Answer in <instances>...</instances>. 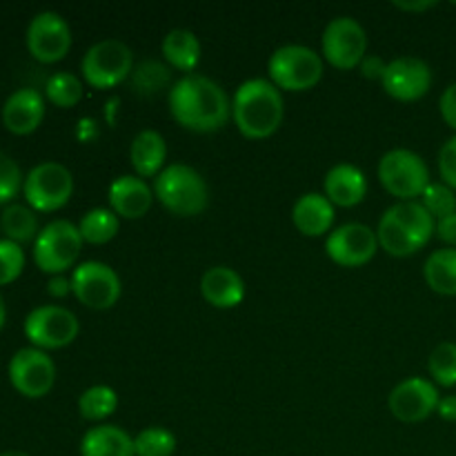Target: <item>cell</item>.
I'll list each match as a JSON object with an SVG mask.
<instances>
[{"label": "cell", "mask_w": 456, "mask_h": 456, "mask_svg": "<svg viewBox=\"0 0 456 456\" xmlns=\"http://www.w3.org/2000/svg\"><path fill=\"white\" fill-rule=\"evenodd\" d=\"M169 111L181 127L212 134L225 127L232 105L216 80L203 74H185L169 89Z\"/></svg>", "instance_id": "cell-1"}, {"label": "cell", "mask_w": 456, "mask_h": 456, "mask_svg": "<svg viewBox=\"0 0 456 456\" xmlns=\"http://www.w3.org/2000/svg\"><path fill=\"white\" fill-rule=\"evenodd\" d=\"M285 116L283 92L270 78H249L239 85L232 98V118L249 141L276 134Z\"/></svg>", "instance_id": "cell-2"}, {"label": "cell", "mask_w": 456, "mask_h": 456, "mask_svg": "<svg viewBox=\"0 0 456 456\" xmlns=\"http://www.w3.org/2000/svg\"><path fill=\"white\" fill-rule=\"evenodd\" d=\"M436 232V221L421 200H399L383 212L377 227L379 248L392 256H412L426 248Z\"/></svg>", "instance_id": "cell-3"}, {"label": "cell", "mask_w": 456, "mask_h": 456, "mask_svg": "<svg viewBox=\"0 0 456 456\" xmlns=\"http://www.w3.org/2000/svg\"><path fill=\"white\" fill-rule=\"evenodd\" d=\"M154 196L174 216H199L209 205V187L194 167L172 163L154 178Z\"/></svg>", "instance_id": "cell-4"}, {"label": "cell", "mask_w": 456, "mask_h": 456, "mask_svg": "<svg viewBox=\"0 0 456 456\" xmlns=\"http://www.w3.org/2000/svg\"><path fill=\"white\" fill-rule=\"evenodd\" d=\"M267 74L283 92H307L323 78V58L307 45H283L267 61Z\"/></svg>", "instance_id": "cell-5"}, {"label": "cell", "mask_w": 456, "mask_h": 456, "mask_svg": "<svg viewBox=\"0 0 456 456\" xmlns=\"http://www.w3.org/2000/svg\"><path fill=\"white\" fill-rule=\"evenodd\" d=\"M379 181L399 200H417L430 185V169L417 151L396 147L379 160Z\"/></svg>", "instance_id": "cell-6"}, {"label": "cell", "mask_w": 456, "mask_h": 456, "mask_svg": "<svg viewBox=\"0 0 456 456\" xmlns=\"http://www.w3.org/2000/svg\"><path fill=\"white\" fill-rule=\"evenodd\" d=\"M83 243L78 225L71 221L58 218V221L47 223L34 240L36 265L52 276L62 274L78 261Z\"/></svg>", "instance_id": "cell-7"}, {"label": "cell", "mask_w": 456, "mask_h": 456, "mask_svg": "<svg viewBox=\"0 0 456 456\" xmlns=\"http://www.w3.org/2000/svg\"><path fill=\"white\" fill-rule=\"evenodd\" d=\"M80 71L94 89H110L134 71V53L123 40L105 38L92 45L80 61Z\"/></svg>", "instance_id": "cell-8"}, {"label": "cell", "mask_w": 456, "mask_h": 456, "mask_svg": "<svg viewBox=\"0 0 456 456\" xmlns=\"http://www.w3.org/2000/svg\"><path fill=\"white\" fill-rule=\"evenodd\" d=\"M22 191L34 212H56L69 203L74 194V176L62 163L45 160L27 174Z\"/></svg>", "instance_id": "cell-9"}, {"label": "cell", "mask_w": 456, "mask_h": 456, "mask_svg": "<svg viewBox=\"0 0 456 456\" xmlns=\"http://www.w3.org/2000/svg\"><path fill=\"white\" fill-rule=\"evenodd\" d=\"M80 332L78 316L62 305H38L27 314L25 337L38 350H61L76 341Z\"/></svg>", "instance_id": "cell-10"}, {"label": "cell", "mask_w": 456, "mask_h": 456, "mask_svg": "<svg viewBox=\"0 0 456 456\" xmlns=\"http://www.w3.org/2000/svg\"><path fill=\"white\" fill-rule=\"evenodd\" d=\"M323 58L337 69H354L368 56V34L352 16H338L328 22L321 38Z\"/></svg>", "instance_id": "cell-11"}, {"label": "cell", "mask_w": 456, "mask_h": 456, "mask_svg": "<svg viewBox=\"0 0 456 456\" xmlns=\"http://www.w3.org/2000/svg\"><path fill=\"white\" fill-rule=\"evenodd\" d=\"M123 283L114 267L101 261H85L71 272V294L92 310H110L118 303Z\"/></svg>", "instance_id": "cell-12"}, {"label": "cell", "mask_w": 456, "mask_h": 456, "mask_svg": "<svg viewBox=\"0 0 456 456\" xmlns=\"http://www.w3.org/2000/svg\"><path fill=\"white\" fill-rule=\"evenodd\" d=\"M9 381L27 399H40L56 383V365L45 350L22 347L9 361Z\"/></svg>", "instance_id": "cell-13"}, {"label": "cell", "mask_w": 456, "mask_h": 456, "mask_svg": "<svg viewBox=\"0 0 456 456\" xmlns=\"http://www.w3.org/2000/svg\"><path fill=\"white\" fill-rule=\"evenodd\" d=\"M379 249L377 232L363 223H346L332 230L325 240V252L341 267H363Z\"/></svg>", "instance_id": "cell-14"}, {"label": "cell", "mask_w": 456, "mask_h": 456, "mask_svg": "<svg viewBox=\"0 0 456 456\" xmlns=\"http://www.w3.org/2000/svg\"><path fill=\"white\" fill-rule=\"evenodd\" d=\"M71 47L69 22L56 12H40L27 27V49L40 62H58Z\"/></svg>", "instance_id": "cell-15"}, {"label": "cell", "mask_w": 456, "mask_h": 456, "mask_svg": "<svg viewBox=\"0 0 456 456\" xmlns=\"http://www.w3.org/2000/svg\"><path fill=\"white\" fill-rule=\"evenodd\" d=\"M439 387L421 377H412L401 381L390 392V412L403 423H421L436 412L439 408Z\"/></svg>", "instance_id": "cell-16"}, {"label": "cell", "mask_w": 456, "mask_h": 456, "mask_svg": "<svg viewBox=\"0 0 456 456\" xmlns=\"http://www.w3.org/2000/svg\"><path fill=\"white\" fill-rule=\"evenodd\" d=\"M387 96L396 101L412 102L426 96L432 87V69L423 58L401 56L387 62L381 80Z\"/></svg>", "instance_id": "cell-17"}, {"label": "cell", "mask_w": 456, "mask_h": 456, "mask_svg": "<svg viewBox=\"0 0 456 456\" xmlns=\"http://www.w3.org/2000/svg\"><path fill=\"white\" fill-rule=\"evenodd\" d=\"M151 203H154V191L150 190V185L141 176L123 174V176L111 181L110 209L118 218H127V221L142 218L150 212Z\"/></svg>", "instance_id": "cell-18"}, {"label": "cell", "mask_w": 456, "mask_h": 456, "mask_svg": "<svg viewBox=\"0 0 456 456\" xmlns=\"http://www.w3.org/2000/svg\"><path fill=\"white\" fill-rule=\"evenodd\" d=\"M45 118V98L38 89H16L3 105V125L16 136L36 132Z\"/></svg>", "instance_id": "cell-19"}, {"label": "cell", "mask_w": 456, "mask_h": 456, "mask_svg": "<svg viewBox=\"0 0 456 456\" xmlns=\"http://www.w3.org/2000/svg\"><path fill=\"white\" fill-rule=\"evenodd\" d=\"M200 294L205 301L218 310L239 307L245 298V281L236 270L227 265L209 267L200 276Z\"/></svg>", "instance_id": "cell-20"}, {"label": "cell", "mask_w": 456, "mask_h": 456, "mask_svg": "<svg viewBox=\"0 0 456 456\" xmlns=\"http://www.w3.org/2000/svg\"><path fill=\"white\" fill-rule=\"evenodd\" d=\"M323 190L337 208H354L368 194V178L356 165L338 163L325 174Z\"/></svg>", "instance_id": "cell-21"}, {"label": "cell", "mask_w": 456, "mask_h": 456, "mask_svg": "<svg viewBox=\"0 0 456 456\" xmlns=\"http://www.w3.org/2000/svg\"><path fill=\"white\" fill-rule=\"evenodd\" d=\"M292 221L297 230L305 236H323L332 232L334 225V205L325 194L307 191L294 203Z\"/></svg>", "instance_id": "cell-22"}, {"label": "cell", "mask_w": 456, "mask_h": 456, "mask_svg": "<svg viewBox=\"0 0 456 456\" xmlns=\"http://www.w3.org/2000/svg\"><path fill=\"white\" fill-rule=\"evenodd\" d=\"M165 159H167V145L156 129H142L134 136L132 147H129V160H132V167L136 169V176H159L165 169Z\"/></svg>", "instance_id": "cell-23"}, {"label": "cell", "mask_w": 456, "mask_h": 456, "mask_svg": "<svg viewBox=\"0 0 456 456\" xmlns=\"http://www.w3.org/2000/svg\"><path fill=\"white\" fill-rule=\"evenodd\" d=\"M80 456H136L134 436L110 423L89 428L80 441Z\"/></svg>", "instance_id": "cell-24"}, {"label": "cell", "mask_w": 456, "mask_h": 456, "mask_svg": "<svg viewBox=\"0 0 456 456\" xmlns=\"http://www.w3.org/2000/svg\"><path fill=\"white\" fill-rule=\"evenodd\" d=\"M160 52L174 69L191 74L200 62V40L196 38L194 31L178 27L165 34Z\"/></svg>", "instance_id": "cell-25"}, {"label": "cell", "mask_w": 456, "mask_h": 456, "mask_svg": "<svg viewBox=\"0 0 456 456\" xmlns=\"http://www.w3.org/2000/svg\"><path fill=\"white\" fill-rule=\"evenodd\" d=\"M426 283L444 297H456V248L436 249L423 267Z\"/></svg>", "instance_id": "cell-26"}, {"label": "cell", "mask_w": 456, "mask_h": 456, "mask_svg": "<svg viewBox=\"0 0 456 456\" xmlns=\"http://www.w3.org/2000/svg\"><path fill=\"white\" fill-rule=\"evenodd\" d=\"M0 230L4 232V239L13 240V243H29V240H36L40 232L38 216L29 205L12 203L0 214Z\"/></svg>", "instance_id": "cell-27"}, {"label": "cell", "mask_w": 456, "mask_h": 456, "mask_svg": "<svg viewBox=\"0 0 456 456\" xmlns=\"http://www.w3.org/2000/svg\"><path fill=\"white\" fill-rule=\"evenodd\" d=\"M120 218L110 208H94L80 218L78 230L85 243L105 245L118 234Z\"/></svg>", "instance_id": "cell-28"}, {"label": "cell", "mask_w": 456, "mask_h": 456, "mask_svg": "<svg viewBox=\"0 0 456 456\" xmlns=\"http://www.w3.org/2000/svg\"><path fill=\"white\" fill-rule=\"evenodd\" d=\"M118 408V395L110 386H92L80 395L78 412L87 421H105Z\"/></svg>", "instance_id": "cell-29"}, {"label": "cell", "mask_w": 456, "mask_h": 456, "mask_svg": "<svg viewBox=\"0 0 456 456\" xmlns=\"http://www.w3.org/2000/svg\"><path fill=\"white\" fill-rule=\"evenodd\" d=\"M45 94L56 107L69 110V107L78 105L83 98V80L71 71H56L47 78Z\"/></svg>", "instance_id": "cell-30"}, {"label": "cell", "mask_w": 456, "mask_h": 456, "mask_svg": "<svg viewBox=\"0 0 456 456\" xmlns=\"http://www.w3.org/2000/svg\"><path fill=\"white\" fill-rule=\"evenodd\" d=\"M136 456H172L176 452V436L167 428L150 426L134 436Z\"/></svg>", "instance_id": "cell-31"}, {"label": "cell", "mask_w": 456, "mask_h": 456, "mask_svg": "<svg viewBox=\"0 0 456 456\" xmlns=\"http://www.w3.org/2000/svg\"><path fill=\"white\" fill-rule=\"evenodd\" d=\"M428 370H430L435 386L454 387L456 386V343L444 341L432 350L428 359Z\"/></svg>", "instance_id": "cell-32"}, {"label": "cell", "mask_w": 456, "mask_h": 456, "mask_svg": "<svg viewBox=\"0 0 456 456\" xmlns=\"http://www.w3.org/2000/svg\"><path fill=\"white\" fill-rule=\"evenodd\" d=\"M172 80V71L167 65L159 61H142L136 69L132 71V85L141 94H156L167 87Z\"/></svg>", "instance_id": "cell-33"}, {"label": "cell", "mask_w": 456, "mask_h": 456, "mask_svg": "<svg viewBox=\"0 0 456 456\" xmlns=\"http://www.w3.org/2000/svg\"><path fill=\"white\" fill-rule=\"evenodd\" d=\"M421 205L435 216V221H441L456 212V194L445 183H430L428 190L423 191Z\"/></svg>", "instance_id": "cell-34"}, {"label": "cell", "mask_w": 456, "mask_h": 456, "mask_svg": "<svg viewBox=\"0 0 456 456\" xmlns=\"http://www.w3.org/2000/svg\"><path fill=\"white\" fill-rule=\"evenodd\" d=\"M25 267V252L18 243L9 239H0V285H9L22 274Z\"/></svg>", "instance_id": "cell-35"}, {"label": "cell", "mask_w": 456, "mask_h": 456, "mask_svg": "<svg viewBox=\"0 0 456 456\" xmlns=\"http://www.w3.org/2000/svg\"><path fill=\"white\" fill-rule=\"evenodd\" d=\"M22 172L16 160L9 154L0 151V205L16 199L22 187Z\"/></svg>", "instance_id": "cell-36"}, {"label": "cell", "mask_w": 456, "mask_h": 456, "mask_svg": "<svg viewBox=\"0 0 456 456\" xmlns=\"http://www.w3.org/2000/svg\"><path fill=\"white\" fill-rule=\"evenodd\" d=\"M439 174L448 187L456 190V134L444 142L439 151Z\"/></svg>", "instance_id": "cell-37"}, {"label": "cell", "mask_w": 456, "mask_h": 456, "mask_svg": "<svg viewBox=\"0 0 456 456\" xmlns=\"http://www.w3.org/2000/svg\"><path fill=\"white\" fill-rule=\"evenodd\" d=\"M439 110L445 123H448L452 129H456V83L450 85V87H445V92L441 94Z\"/></svg>", "instance_id": "cell-38"}, {"label": "cell", "mask_w": 456, "mask_h": 456, "mask_svg": "<svg viewBox=\"0 0 456 456\" xmlns=\"http://www.w3.org/2000/svg\"><path fill=\"white\" fill-rule=\"evenodd\" d=\"M436 236L444 240L448 248H456V212L450 214V216L436 221Z\"/></svg>", "instance_id": "cell-39"}, {"label": "cell", "mask_w": 456, "mask_h": 456, "mask_svg": "<svg viewBox=\"0 0 456 456\" xmlns=\"http://www.w3.org/2000/svg\"><path fill=\"white\" fill-rule=\"evenodd\" d=\"M386 69H387V62L383 61L381 56H365L363 62H361V74H363L365 78L383 80Z\"/></svg>", "instance_id": "cell-40"}, {"label": "cell", "mask_w": 456, "mask_h": 456, "mask_svg": "<svg viewBox=\"0 0 456 456\" xmlns=\"http://www.w3.org/2000/svg\"><path fill=\"white\" fill-rule=\"evenodd\" d=\"M71 292V279H67V276L58 274V276H52L47 283V294L53 298H65L67 294Z\"/></svg>", "instance_id": "cell-41"}, {"label": "cell", "mask_w": 456, "mask_h": 456, "mask_svg": "<svg viewBox=\"0 0 456 456\" xmlns=\"http://www.w3.org/2000/svg\"><path fill=\"white\" fill-rule=\"evenodd\" d=\"M436 414H439L444 421L456 423V395H448L439 401V408H436Z\"/></svg>", "instance_id": "cell-42"}, {"label": "cell", "mask_w": 456, "mask_h": 456, "mask_svg": "<svg viewBox=\"0 0 456 456\" xmlns=\"http://www.w3.org/2000/svg\"><path fill=\"white\" fill-rule=\"evenodd\" d=\"M396 9H403V12H428V9L436 7L435 0H417V3H403V0H395Z\"/></svg>", "instance_id": "cell-43"}, {"label": "cell", "mask_w": 456, "mask_h": 456, "mask_svg": "<svg viewBox=\"0 0 456 456\" xmlns=\"http://www.w3.org/2000/svg\"><path fill=\"white\" fill-rule=\"evenodd\" d=\"M4 319H7V307H4V301H3V297H0V330H3V325H4Z\"/></svg>", "instance_id": "cell-44"}, {"label": "cell", "mask_w": 456, "mask_h": 456, "mask_svg": "<svg viewBox=\"0 0 456 456\" xmlns=\"http://www.w3.org/2000/svg\"><path fill=\"white\" fill-rule=\"evenodd\" d=\"M0 456H29V454L20 452V450H7V452H3Z\"/></svg>", "instance_id": "cell-45"}]
</instances>
